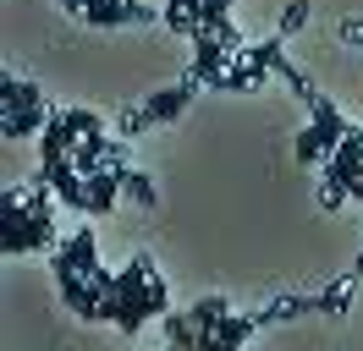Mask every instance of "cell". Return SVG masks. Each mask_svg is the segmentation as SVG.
Returning a JSON list of instances; mask_svg holds the SVG:
<instances>
[{"label": "cell", "instance_id": "1", "mask_svg": "<svg viewBox=\"0 0 363 351\" xmlns=\"http://www.w3.org/2000/svg\"><path fill=\"white\" fill-rule=\"evenodd\" d=\"M55 187L45 176H33L28 187H6L0 197V253L6 258H23V253H45V247H61L55 241Z\"/></svg>", "mask_w": 363, "mask_h": 351}, {"label": "cell", "instance_id": "2", "mask_svg": "<svg viewBox=\"0 0 363 351\" xmlns=\"http://www.w3.org/2000/svg\"><path fill=\"white\" fill-rule=\"evenodd\" d=\"M50 127V105H45V88L23 83V77H0V137L23 143V137H39Z\"/></svg>", "mask_w": 363, "mask_h": 351}, {"label": "cell", "instance_id": "3", "mask_svg": "<svg viewBox=\"0 0 363 351\" xmlns=\"http://www.w3.org/2000/svg\"><path fill=\"white\" fill-rule=\"evenodd\" d=\"M149 269H155V258L149 253H138L121 275H116V318L111 324L121 329V335H138V329L155 318V297H149Z\"/></svg>", "mask_w": 363, "mask_h": 351}, {"label": "cell", "instance_id": "4", "mask_svg": "<svg viewBox=\"0 0 363 351\" xmlns=\"http://www.w3.org/2000/svg\"><path fill=\"white\" fill-rule=\"evenodd\" d=\"M281 44H286V39L275 33V39H259V44H248V50H253V55H259L264 66H270V77H281V83L292 88V93L303 99V105H314V99H319V88H314V83H308V77H303V71L292 66V55H286Z\"/></svg>", "mask_w": 363, "mask_h": 351}, {"label": "cell", "instance_id": "5", "mask_svg": "<svg viewBox=\"0 0 363 351\" xmlns=\"http://www.w3.org/2000/svg\"><path fill=\"white\" fill-rule=\"evenodd\" d=\"M199 77H193V71H187V77H182V83H171V88H155V93H149V99H143V121H149V127H165V121H177L182 110L193 105V93H199Z\"/></svg>", "mask_w": 363, "mask_h": 351}, {"label": "cell", "instance_id": "6", "mask_svg": "<svg viewBox=\"0 0 363 351\" xmlns=\"http://www.w3.org/2000/svg\"><path fill=\"white\" fill-rule=\"evenodd\" d=\"M155 17L160 6H149V0H99V6L83 11V22H94V28H143Z\"/></svg>", "mask_w": 363, "mask_h": 351}, {"label": "cell", "instance_id": "7", "mask_svg": "<svg viewBox=\"0 0 363 351\" xmlns=\"http://www.w3.org/2000/svg\"><path fill=\"white\" fill-rule=\"evenodd\" d=\"M325 181H330V187H347V192H358V181H363V132L358 127L347 132V143L325 159Z\"/></svg>", "mask_w": 363, "mask_h": 351}, {"label": "cell", "instance_id": "8", "mask_svg": "<svg viewBox=\"0 0 363 351\" xmlns=\"http://www.w3.org/2000/svg\"><path fill=\"white\" fill-rule=\"evenodd\" d=\"M231 61H237V55H231L215 33H199V39H193V77L204 88H220V77L231 71Z\"/></svg>", "mask_w": 363, "mask_h": 351}, {"label": "cell", "instance_id": "9", "mask_svg": "<svg viewBox=\"0 0 363 351\" xmlns=\"http://www.w3.org/2000/svg\"><path fill=\"white\" fill-rule=\"evenodd\" d=\"M55 263H67V269H77V275H89V280L105 269V263H99V241H94L89 225H77V231L55 247Z\"/></svg>", "mask_w": 363, "mask_h": 351}, {"label": "cell", "instance_id": "10", "mask_svg": "<svg viewBox=\"0 0 363 351\" xmlns=\"http://www.w3.org/2000/svg\"><path fill=\"white\" fill-rule=\"evenodd\" d=\"M308 127L319 132V143H325V159H330V154H336L341 143H347V132H352V121H347V115H341V110L330 105L325 93H319L314 105H308Z\"/></svg>", "mask_w": 363, "mask_h": 351}, {"label": "cell", "instance_id": "11", "mask_svg": "<svg viewBox=\"0 0 363 351\" xmlns=\"http://www.w3.org/2000/svg\"><path fill=\"white\" fill-rule=\"evenodd\" d=\"M308 313H319V297H275L270 307H259V318L264 324H297V318H308Z\"/></svg>", "mask_w": 363, "mask_h": 351}, {"label": "cell", "instance_id": "12", "mask_svg": "<svg viewBox=\"0 0 363 351\" xmlns=\"http://www.w3.org/2000/svg\"><path fill=\"white\" fill-rule=\"evenodd\" d=\"M253 329H264V318H259V313H226V318H220V329H215V340H220V351H242Z\"/></svg>", "mask_w": 363, "mask_h": 351}, {"label": "cell", "instance_id": "13", "mask_svg": "<svg viewBox=\"0 0 363 351\" xmlns=\"http://www.w3.org/2000/svg\"><path fill=\"white\" fill-rule=\"evenodd\" d=\"M121 176H127V171H94L89 176V214H111V209H116Z\"/></svg>", "mask_w": 363, "mask_h": 351}, {"label": "cell", "instance_id": "14", "mask_svg": "<svg viewBox=\"0 0 363 351\" xmlns=\"http://www.w3.org/2000/svg\"><path fill=\"white\" fill-rule=\"evenodd\" d=\"M226 313H231V302H226V297H199V302L187 307V318H193V329H199V335H215Z\"/></svg>", "mask_w": 363, "mask_h": 351}, {"label": "cell", "instance_id": "15", "mask_svg": "<svg viewBox=\"0 0 363 351\" xmlns=\"http://www.w3.org/2000/svg\"><path fill=\"white\" fill-rule=\"evenodd\" d=\"M121 192L133 197L138 209H155V203H160V187H155L143 171H127V176H121Z\"/></svg>", "mask_w": 363, "mask_h": 351}, {"label": "cell", "instance_id": "16", "mask_svg": "<svg viewBox=\"0 0 363 351\" xmlns=\"http://www.w3.org/2000/svg\"><path fill=\"white\" fill-rule=\"evenodd\" d=\"M352 285H358V275H347V280H336L330 291H319V313H325V318L347 313V302H352Z\"/></svg>", "mask_w": 363, "mask_h": 351}, {"label": "cell", "instance_id": "17", "mask_svg": "<svg viewBox=\"0 0 363 351\" xmlns=\"http://www.w3.org/2000/svg\"><path fill=\"white\" fill-rule=\"evenodd\" d=\"M292 154L303 159V165H325V143H319V132H314V127L292 132Z\"/></svg>", "mask_w": 363, "mask_h": 351}, {"label": "cell", "instance_id": "18", "mask_svg": "<svg viewBox=\"0 0 363 351\" xmlns=\"http://www.w3.org/2000/svg\"><path fill=\"white\" fill-rule=\"evenodd\" d=\"M67 121H72L77 137H99V132H105V115H94V110H83V105H67Z\"/></svg>", "mask_w": 363, "mask_h": 351}, {"label": "cell", "instance_id": "19", "mask_svg": "<svg viewBox=\"0 0 363 351\" xmlns=\"http://www.w3.org/2000/svg\"><path fill=\"white\" fill-rule=\"evenodd\" d=\"M303 22H308V0H292V6L281 11V39H292V33L303 28Z\"/></svg>", "mask_w": 363, "mask_h": 351}, {"label": "cell", "instance_id": "20", "mask_svg": "<svg viewBox=\"0 0 363 351\" xmlns=\"http://www.w3.org/2000/svg\"><path fill=\"white\" fill-rule=\"evenodd\" d=\"M149 297H155V318H165L171 313V285L160 280V269H149Z\"/></svg>", "mask_w": 363, "mask_h": 351}, {"label": "cell", "instance_id": "21", "mask_svg": "<svg viewBox=\"0 0 363 351\" xmlns=\"http://www.w3.org/2000/svg\"><path fill=\"white\" fill-rule=\"evenodd\" d=\"M116 132H121V137H138V132H149L143 110H127V115H116Z\"/></svg>", "mask_w": 363, "mask_h": 351}, {"label": "cell", "instance_id": "22", "mask_svg": "<svg viewBox=\"0 0 363 351\" xmlns=\"http://www.w3.org/2000/svg\"><path fill=\"white\" fill-rule=\"evenodd\" d=\"M336 33H341L347 44H358V50H363V17H341V22H336Z\"/></svg>", "mask_w": 363, "mask_h": 351}, {"label": "cell", "instance_id": "23", "mask_svg": "<svg viewBox=\"0 0 363 351\" xmlns=\"http://www.w3.org/2000/svg\"><path fill=\"white\" fill-rule=\"evenodd\" d=\"M347 187H330V181H325V187H319V203H325V209H341V203H347Z\"/></svg>", "mask_w": 363, "mask_h": 351}, {"label": "cell", "instance_id": "24", "mask_svg": "<svg viewBox=\"0 0 363 351\" xmlns=\"http://www.w3.org/2000/svg\"><path fill=\"white\" fill-rule=\"evenodd\" d=\"M61 11H72V17H83V0H55Z\"/></svg>", "mask_w": 363, "mask_h": 351}, {"label": "cell", "instance_id": "25", "mask_svg": "<svg viewBox=\"0 0 363 351\" xmlns=\"http://www.w3.org/2000/svg\"><path fill=\"white\" fill-rule=\"evenodd\" d=\"M352 275H363V253H358V263H352Z\"/></svg>", "mask_w": 363, "mask_h": 351}, {"label": "cell", "instance_id": "26", "mask_svg": "<svg viewBox=\"0 0 363 351\" xmlns=\"http://www.w3.org/2000/svg\"><path fill=\"white\" fill-rule=\"evenodd\" d=\"M89 6H99V0H83V11H89Z\"/></svg>", "mask_w": 363, "mask_h": 351}]
</instances>
